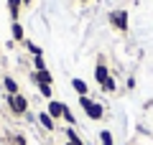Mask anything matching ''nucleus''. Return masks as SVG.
I'll return each instance as SVG.
<instances>
[{"label":"nucleus","mask_w":153,"mask_h":145,"mask_svg":"<svg viewBox=\"0 0 153 145\" xmlns=\"http://www.w3.org/2000/svg\"><path fill=\"white\" fill-rule=\"evenodd\" d=\"M79 99V107L84 109V115H87V120H92V122H100V120L105 117V107L100 102H94V99H89V97H76Z\"/></svg>","instance_id":"1"},{"label":"nucleus","mask_w":153,"mask_h":145,"mask_svg":"<svg viewBox=\"0 0 153 145\" xmlns=\"http://www.w3.org/2000/svg\"><path fill=\"white\" fill-rule=\"evenodd\" d=\"M5 104H8V109H10L16 117H23V115L28 112V97H23L21 92H18V94H5Z\"/></svg>","instance_id":"2"},{"label":"nucleus","mask_w":153,"mask_h":145,"mask_svg":"<svg viewBox=\"0 0 153 145\" xmlns=\"http://www.w3.org/2000/svg\"><path fill=\"white\" fill-rule=\"evenodd\" d=\"M110 26L115 28V31H120V33H128V28H130V23H128V10H112L107 16Z\"/></svg>","instance_id":"3"},{"label":"nucleus","mask_w":153,"mask_h":145,"mask_svg":"<svg viewBox=\"0 0 153 145\" xmlns=\"http://www.w3.org/2000/svg\"><path fill=\"white\" fill-rule=\"evenodd\" d=\"M110 76H112V74H110V69H107V64H105V59L100 56L97 66H94V79H97V84H100V87H105Z\"/></svg>","instance_id":"4"},{"label":"nucleus","mask_w":153,"mask_h":145,"mask_svg":"<svg viewBox=\"0 0 153 145\" xmlns=\"http://www.w3.org/2000/svg\"><path fill=\"white\" fill-rule=\"evenodd\" d=\"M46 112L54 120H61V115H64V102H61V99H46Z\"/></svg>","instance_id":"5"},{"label":"nucleus","mask_w":153,"mask_h":145,"mask_svg":"<svg viewBox=\"0 0 153 145\" xmlns=\"http://www.w3.org/2000/svg\"><path fill=\"white\" fill-rule=\"evenodd\" d=\"M36 122L41 125V127H44L46 132H54V130H56V120L51 117V115L46 112V109H44V112H38V115H36Z\"/></svg>","instance_id":"6"},{"label":"nucleus","mask_w":153,"mask_h":145,"mask_svg":"<svg viewBox=\"0 0 153 145\" xmlns=\"http://www.w3.org/2000/svg\"><path fill=\"white\" fill-rule=\"evenodd\" d=\"M10 36H13V41H16V43H26V31H23L21 21H13L10 23Z\"/></svg>","instance_id":"7"},{"label":"nucleus","mask_w":153,"mask_h":145,"mask_svg":"<svg viewBox=\"0 0 153 145\" xmlns=\"http://www.w3.org/2000/svg\"><path fill=\"white\" fill-rule=\"evenodd\" d=\"M71 89L76 92V97H89V87L84 79H71Z\"/></svg>","instance_id":"8"},{"label":"nucleus","mask_w":153,"mask_h":145,"mask_svg":"<svg viewBox=\"0 0 153 145\" xmlns=\"http://www.w3.org/2000/svg\"><path fill=\"white\" fill-rule=\"evenodd\" d=\"M21 8H23V0H8V13H10V21H18V18H21Z\"/></svg>","instance_id":"9"},{"label":"nucleus","mask_w":153,"mask_h":145,"mask_svg":"<svg viewBox=\"0 0 153 145\" xmlns=\"http://www.w3.org/2000/svg\"><path fill=\"white\" fill-rule=\"evenodd\" d=\"M3 89H5V94H18L21 87H18V81L13 76H3Z\"/></svg>","instance_id":"10"},{"label":"nucleus","mask_w":153,"mask_h":145,"mask_svg":"<svg viewBox=\"0 0 153 145\" xmlns=\"http://www.w3.org/2000/svg\"><path fill=\"white\" fill-rule=\"evenodd\" d=\"M100 145H115V135L110 132V130H100Z\"/></svg>","instance_id":"11"},{"label":"nucleus","mask_w":153,"mask_h":145,"mask_svg":"<svg viewBox=\"0 0 153 145\" xmlns=\"http://www.w3.org/2000/svg\"><path fill=\"white\" fill-rule=\"evenodd\" d=\"M61 120H64V122L69 125V127H74V125H76V117H74V112H71V109L66 107V102H64V115H61Z\"/></svg>","instance_id":"12"},{"label":"nucleus","mask_w":153,"mask_h":145,"mask_svg":"<svg viewBox=\"0 0 153 145\" xmlns=\"http://www.w3.org/2000/svg\"><path fill=\"white\" fill-rule=\"evenodd\" d=\"M26 51H28L31 56H44V48H41V46H36V43H33V41H28V38H26Z\"/></svg>","instance_id":"13"},{"label":"nucleus","mask_w":153,"mask_h":145,"mask_svg":"<svg viewBox=\"0 0 153 145\" xmlns=\"http://www.w3.org/2000/svg\"><path fill=\"white\" fill-rule=\"evenodd\" d=\"M64 135H66V140H71V143H84V140L79 138V132H76L74 127H69V125H66V130H64Z\"/></svg>","instance_id":"14"},{"label":"nucleus","mask_w":153,"mask_h":145,"mask_svg":"<svg viewBox=\"0 0 153 145\" xmlns=\"http://www.w3.org/2000/svg\"><path fill=\"white\" fill-rule=\"evenodd\" d=\"M38 92H41V97L44 99H54V89H51V84H36Z\"/></svg>","instance_id":"15"},{"label":"nucleus","mask_w":153,"mask_h":145,"mask_svg":"<svg viewBox=\"0 0 153 145\" xmlns=\"http://www.w3.org/2000/svg\"><path fill=\"white\" fill-rule=\"evenodd\" d=\"M33 71H46V59L44 56H33Z\"/></svg>","instance_id":"16"},{"label":"nucleus","mask_w":153,"mask_h":145,"mask_svg":"<svg viewBox=\"0 0 153 145\" xmlns=\"http://www.w3.org/2000/svg\"><path fill=\"white\" fill-rule=\"evenodd\" d=\"M13 145H26V138L23 135H13Z\"/></svg>","instance_id":"17"},{"label":"nucleus","mask_w":153,"mask_h":145,"mask_svg":"<svg viewBox=\"0 0 153 145\" xmlns=\"http://www.w3.org/2000/svg\"><path fill=\"white\" fill-rule=\"evenodd\" d=\"M23 117H26V122H36V115H33V112H31V109H28V112H26V115H23Z\"/></svg>","instance_id":"18"},{"label":"nucleus","mask_w":153,"mask_h":145,"mask_svg":"<svg viewBox=\"0 0 153 145\" xmlns=\"http://www.w3.org/2000/svg\"><path fill=\"white\" fill-rule=\"evenodd\" d=\"M84 143H87V140H84ZM84 143H71V140H66L64 145H84Z\"/></svg>","instance_id":"19"},{"label":"nucleus","mask_w":153,"mask_h":145,"mask_svg":"<svg viewBox=\"0 0 153 145\" xmlns=\"http://www.w3.org/2000/svg\"><path fill=\"white\" fill-rule=\"evenodd\" d=\"M31 3H33V0H23V5H31Z\"/></svg>","instance_id":"20"}]
</instances>
